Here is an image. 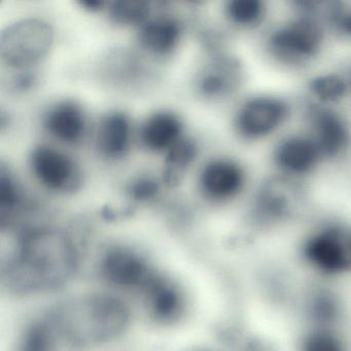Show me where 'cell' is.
<instances>
[{"instance_id": "8", "label": "cell", "mask_w": 351, "mask_h": 351, "mask_svg": "<svg viewBox=\"0 0 351 351\" xmlns=\"http://www.w3.org/2000/svg\"><path fill=\"white\" fill-rule=\"evenodd\" d=\"M34 176L47 188L69 190L77 182V169L71 158L49 145H40L30 157Z\"/></svg>"}, {"instance_id": "23", "label": "cell", "mask_w": 351, "mask_h": 351, "mask_svg": "<svg viewBox=\"0 0 351 351\" xmlns=\"http://www.w3.org/2000/svg\"><path fill=\"white\" fill-rule=\"evenodd\" d=\"M326 12L335 32L351 40V8H345L341 3H330Z\"/></svg>"}, {"instance_id": "14", "label": "cell", "mask_w": 351, "mask_h": 351, "mask_svg": "<svg viewBox=\"0 0 351 351\" xmlns=\"http://www.w3.org/2000/svg\"><path fill=\"white\" fill-rule=\"evenodd\" d=\"M143 298L147 309L162 322L178 317L184 308V300L178 287L161 274L152 283Z\"/></svg>"}, {"instance_id": "1", "label": "cell", "mask_w": 351, "mask_h": 351, "mask_svg": "<svg viewBox=\"0 0 351 351\" xmlns=\"http://www.w3.org/2000/svg\"><path fill=\"white\" fill-rule=\"evenodd\" d=\"M79 263L77 246L66 234L52 229L34 230L20 240L3 270V278L16 293L54 291L73 279Z\"/></svg>"}, {"instance_id": "16", "label": "cell", "mask_w": 351, "mask_h": 351, "mask_svg": "<svg viewBox=\"0 0 351 351\" xmlns=\"http://www.w3.org/2000/svg\"><path fill=\"white\" fill-rule=\"evenodd\" d=\"M130 141V121L120 112H110L101 121L97 131V147L106 157L124 155Z\"/></svg>"}, {"instance_id": "2", "label": "cell", "mask_w": 351, "mask_h": 351, "mask_svg": "<svg viewBox=\"0 0 351 351\" xmlns=\"http://www.w3.org/2000/svg\"><path fill=\"white\" fill-rule=\"evenodd\" d=\"M59 341L75 348H93L117 340L130 324V309L108 293H90L67 301L49 316Z\"/></svg>"}, {"instance_id": "18", "label": "cell", "mask_w": 351, "mask_h": 351, "mask_svg": "<svg viewBox=\"0 0 351 351\" xmlns=\"http://www.w3.org/2000/svg\"><path fill=\"white\" fill-rule=\"evenodd\" d=\"M198 149L196 143L188 138L176 141L169 151L165 161L164 180L169 186H176L182 180V174L196 158Z\"/></svg>"}, {"instance_id": "10", "label": "cell", "mask_w": 351, "mask_h": 351, "mask_svg": "<svg viewBox=\"0 0 351 351\" xmlns=\"http://www.w3.org/2000/svg\"><path fill=\"white\" fill-rule=\"evenodd\" d=\"M200 182L209 198L217 201L229 200L237 196L243 189L245 172L233 160H213L203 169Z\"/></svg>"}, {"instance_id": "9", "label": "cell", "mask_w": 351, "mask_h": 351, "mask_svg": "<svg viewBox=\"0 0 351 351\" xmlns=\"http://www.w3.org/2000/svg\"><path fill=\"white\" fill-rule=\"evenodd\" d=\"M243 69L238 59L228 55L215 57L199 75L198 89L205 97L221 99L239 88Z\"/></svg>"}, {"instance_id": "3", "label": "cell", "mask_w": 351, "mask_h": 351, "mask_svg": "<svg viewBox=\"0 0 351 351\" xmlns=\"http://www.w3.org/2000/svg\"><path fill=\"white\" fill-rule=\"evenodd\" d=\"M53 43V30L40 19H24L12 24L0 36V55L3 62L15 69H25L46 56Z\"/></svg>"}, {"instance_id": "20", "label": "cell", "mask_w": 351, "mask_h": 351, "mask_svg": "<svg viewBox=\"0 0 351 351\" xmlns=\"http://www.w3.org/2000/svg\"><path fill=\"white\" fill-rule=\"evenodd\" d=\"M59 341L48 317L29 326L24 335L20 351H57Z\"/></svg>"}, {"instance_id": "4", "label": "cell", "mask_w": 351, "mask_h": 351, "mask_svg": "<svg viewBox=\"0 0 351 351\" xmlns=\"http://www.w3.org/2000/svg\"><path fill=\"white\" fill-rule=\"evenodd\" d=\"M324 30L311 16L303 15L277 27L268 38L273 56L287 64H303L317 56Z\"/></svg>"}, {"instance_id": "21", "label": "cell", "mask_w": 351, "mask_h": 351, "mask_svg": "<svg viewBox=\"0 0 351 351\" xmlns=\"http://www.w3.org/2000/svg\"><path fill=\"white\" fill-rule=\"evenodd\" d=\"M312 95L324 102L335 104L340 101L348 91V85L341 75L336 73H324L314 77L309 85Z\"/></svg>"}, {"instance_id": "13", "label": "cell", "mask_w": 351, "mask_h": 351, "mask_svg": "<svg viewBox=\"0 0 351 351\" xmlns=\"http://www.w3.org/2000/svg\"><path fill=\"white\" fill-rule=\"evenodd\" d=\"M300 190L301 189L289 178L268 180L256 192V209L270 217L285 215L299 199Z\"/></svg>"}, {"instance_id": "6", "label": "cell", "mask_w": 351, "mask_h": 351, "mask_svg": "<svg viewBox=\"0 0 351 351\" xmlns=\"http://www.w3.org/2000/svg\"><path fill=\"white\" fill-rule=\"evenodd\" d=\"M289 116V106L285 100L275 96H256L238 110L236 130L244 139L258 141L274 133Z\"/></svg>"}, {"instance_id": "26", "label": "cell", "mask_w": 351, "mask_h": 351, "mask_svg": "<svg viewBox=\"0 0 351 351\" xmlns=\"http://www.w3.org/2000/svg\"><path fill=\"white\" fill-rule=\"evenodd\" d=\"M81 5L85 7L86 9L90 10V11H97V10L104 7V3L101 0H84Z\"/></svg>"}, {"instance_id": "7", "label": "cell", "mask_w": 351, "mask_h": 351, "mask_svg": "<svg viewBox=\"0 0 351 351\" xmlns=\"http://www.w3.org/2000/svg\"><path fill=\"white\" fill-rule=\"evenodd\" d=\"M309 121L313 131V141L322 158L339 157L351 141L350 126L341 114L330 108L314 106L309 108Z\"/></svg>"}, {"instance_id": "19", "label": "cell", "mask_w": 351, "mask_h": 351, "mask_svg": "<svg viewBox=\"0 0 351 351\" xmlns=\"http://www.w3.org/2000/svg\"><path fill=\"white\" fill-rule=\"evenodd\" d=\"M226 13L232 23L244 28L258 27L266 17V5L260 0H232Z\"/></svg>"}, {"instance_id": "15", "label": "cell", "mask_w": 351, "mask_h": 351, "mask_svg": "<svg viewBox=\"0 0 351 351\" xmlns=\"http://www.w3.org/2000/svg\"><path fill=\"white\" fill-rule=\"evenodd\" d=\"M182 122L171 112H161L149 117L141 128V136L145 147L153 152L169 149L180 139Z\"/></svg>"}, {"instance_id": "25", "label": "cell", "mask_w": 351, "mask_h": 351, "mask_svg": "<svg viewBox=\"0 0 351 351\" xmlns=\"http://www.w3.org/2000/svg\"><path fill=\"white\" fill-rule=\"evenodd\" d=\"M159 192V184L151 178H141L131 182L128 193L136 201H147L155 198Z\"/></svg>"}, {"instance_id": "24", "label": "cell", "mask_w": 351, "mask_h": 351, "mask_svg": "<svg viewBox=\"0 0 351 351\" xmlns=\"http://www.w3.org/2000/svg\"><path fill=\"white\" fill-rule=\"evenodd\" d=\"M20 200V193L13 178L1 169L0 172V207L1 213H11L17 206Z\"/></svg>"}, {"instance_id": "5", "label": "cell", "mask_w": 351, "mask_h": 351, "mask_svg": "<svg viewBox=\"0 0 351 351\" xmlns=\"http://www.w3.org/2000/svg\"><path fill=\"white\" fill-rule=\"evenodd\" d=\"M101 272L110 285L143 295L159 275L141 254L124 247L106 252L102 258Z\"/></svg>"}, {"instance_id": "22", "label": "cell", "mask_w": 351, "mask_h": 351, "mask_svg": "<svg viewBox=\"0 0 351 351\" xmlns=\"http://www.w3.org/2000/svg\"><path fill=\"white\" fill-rule=\"evenodd\" d=\"M149 14V3L143 0H118L110 8V17L124 25L143 23Z\"/></svg>"}, {"instance_id": "12", "label": "cell", "mask_w": 351, "mask_h": 351, "mask_svg": "<svg viewBox=\"0 0 351 351\" xmlns=\"http://www.w3.org/2000/svg\"><path fill=\"white\" fill-rule=\"evenodd\" d=\"M45 126L59 141L77 143L85 132V114L83 110L75 102H60L47 112L45 116Z\"/></svg>"}, {"instance_id": "11", "label": "cell", "mask_w": 351, "mask_h": 351, "mask_svg": "<svg viewBox=\"0 0 351 351\" xmlns=\"http://www.w3.org/2000/svg\"><path fill=\"white\" fill-rule=\"evenodd\" d=\"M322 156L313 138L306 135H291L283 139L274 153L276 165L291 176L310 173Z\"/></svg>"}, {"instance_id": "17", "label": "cell", "mask_w": 351, "mask_h": 351, "mask_svg": "<svg viewBox=\"0 0 351 351\" xmlns=\"http://www.w3.org/2000/svg\"><path fill=\"white\" fill-rule=\"evenodd\" d=\"M182 27L171 17H157L143 24L139 34L141 45L155 54L171 52L178 46Z\"/></svg>"}]
</instances>
